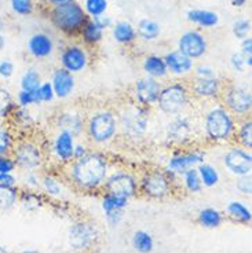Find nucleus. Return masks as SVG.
I'll return each mask as SVG.
<instances>
[{
  "mask_svg": "<svg viewBox=\"0 0 252 253\" xmlns=\"http://www.w3.org/2000/svg\"><path fill=\"white\" fill-rule=\"evenodd\" d=\"M68 172L70 182L77 189L95 190L103 186L109 176V161L102 153L90 152L68 164Z\"/></svg>",
  "mask_w": 252,
  "mask_h": 253,
  "instance_id": "obj_1",
  "label": "nucleus"
},
{
  "mask_svg": "<svg viewBox=\"0 0 252 253\" xmlns=\"http://www.w3.org/2000/svg\"><path fill=\"white\" fill-rule=\"evenodd\" d=\"M236 117L223 105L208 110L204 116V133L211 143H227L236 133Z\"/></svg>",
  "mask_w": 252,
  "mask_h": 253,
  "instance_id": "obj_2",
  "label": "nucleus"
},
{
  "mask_svg": "<svg viewBox=\"0 0 252 253\" xmlns=\"http://www.w3.org/2000/svg\"><path fill=\"white\" fill-rule=\"evenodd\" d=\"M50 19L58 31L73 35L82 31L89 17L84 13L82 4L76 0H72L65 4L52 7L50 10Z\"/></svg>",
  "mask_w": 252,
  "mask_h": 253,
  "instance_id": "obj_3",
  "label": "nucleus"
},
{
  "mask_svg": "<svg viewBox=\"0 0 252 253\" xmlns=\"http://www.w3.org/2000/svg\"><path fill=\"white\" fill-rule=\"evenodd\" d=\"M119 121L110 110H100L90 116L86 124V132L95 145H106L114 139L119 131Z\"/></svg>",
  "mask_w": 252,
  "mask_h": 253,
  "instance_id": "obj_4",
  "label": "nucleus"
},
{
  "mask_svg": "<svg viewBox=\"0 0 252 253\" xmlns=\"http://www.w3.org/2000/svg\"><path fill=\"white\" fill-rule=\"evenodd\" d=\"M190 89L185 83H170L163 85L158 95L157 108L160 112L167 116H179L188 108L190 102Z\"/></svg>",
  "mask_w": 252,
  "mask_h": 253,
  "instance_id": "obj_5",
  "label": "nucleus"
},
{
  "mask_svg": "<svg viewBox=\"0 0 252 253\" xmlns=\"http://www.w3.org/2000/svg\"><path fill=\"white\" fill-rule=\"evenodd\" d=\"M139 187L146 197L153 200H161L171 193L172 179L165 171L151 169L145 172V175L139 182Z\"/></svg>",
  "mask_w": 252,
  "mask_h": 253,
  "instance_id": "obj_6",
  "label": "nucleus"
},
{
  "mask_svg": "<svg viewBox=\"0 0 252 253\" xmlns=\"http://www.w3.org/2000/svg\"><path fill=\"white\" fill-rule=\"evenodd\" d=\"M223 106L233 114L234 117H244L251 113L252 95L251 91L237 85H229L222 91Z\"/></svg>",
  "mask_w": 252,
  "mask_h": 253,
  "instance_id": "obj_7",
  "label": "nucleus"
},
{
  "mask_svg": "<svg viewBox=\"0 0 252 253\" xmlns=\"http://www.w3.org/2000/svg\"><path fill=\"white\" fill-rule=\"evenodd\" d=\"M103 189L107 194H113V196L130 200L137 196L138 182H137V177L130 172L116 171L106 177L103 183Z\"/></svg>",
  "mask_w": 252,
  "mask_h": 253,
  "instance_id": "obj_8",
  "label": "nucleus"
},
{
  "mask_svg": "<svg viewBox=\"0 0 252 253\" xmlns=\"http://www.w3.org/2000/svg\"><path fill=\"white\" fill-rule=\"evenodd\" d=\"M202 163H205V153L202 150L177 152L168 158L164 171L172 179L175 176H181L183 172H186L190 168H197Z\"/></svg>",
  "mask_w": 252,
  "mask_h": 253,
  "instance_id": "obj_9",
  "label": "nucleus"
},
{
  "mask_svg": "<svg viewBox=\"0 0 252 253\" xmlns=\"http://www.w3.org/2000/svg\"><path fill=\"white\" fill-rule=\"evenodd\" d=\"M223 165L227 171L237 177L251 176L252 154L251 150H247L241 146L229 149L223 154Z\"/></svg>",
  "mask_w": 252,
  "mask_h": 253,
  "instance_id": "obj_10",
  "label": "nucleus"
},
{
  "mask_svg": "<svg viewBox=\"0 0 252 253\" xmlns=\"http://www.w3.org/2000/svg\"><path fill=\"white\" fill-rule=\"evenodd\" d=\"M43 161L45 154L42 147L33 142H21L14 149V163L21 169L35 171L42 167Z\"/></svg>",
  "mask_w": 252,
  "mask_h": 253,
  "instance_id": "obj_11",
  "label": "nucleus"
},
{
  "mask_svg": "<svg viewBox=\"0 0 252 253\" xmlns=\"http://www.w3.org/2000/svg\"><path fill=\"white\" fill-rule=\"evenodd\" d=\"M161 88H163V84L158 80H154L151 77H142L134 84V101L139 106L151 108L153 105H156Z\"/></svg>",
  "mask_w": 252,
  "mask_h": 253,
  "instance_id": "obj_12",
  "label": "nucleus"
},
{
  "mask_svg": "<svg viewBox=\"0 0 252 253\" xmlns=\"http://www.w3.org/2000/svg\"><path fill=\"white\" fill-rule=\"evenodd\" d=\"M98 230L95 224L87 223V221H80L75 223L69 228V244L70 247L76 251H84L89 249L98 240Z\"/></svg>",
  "mask_w": 252,
  "mask_h": 253,
  "instance_id": "obj_13",
  "label": "nucleus"
},
{
  "mask_svg": "<svg viewBox=\"0 0 252 253\" xmlns=\"http://www.w3.org/2000/svg\"><path fill=\"white\" fill-rule=\"evenodd\" d=\"M178 50L192 59H199L208 50L207 38L196 29L185 32L178 40Z\"/></svg>",
  "mask_w": 252,
  "mask_h": 253,
  "instance_id": "obj_14",
  "label": "nucleus"
},
{
  "mask_svg": "<svg viewBox=\"0 0 252 253\" xmlns=\"http://www.w3.org/2000/svg\"><path fill=\"white\" fill-rule=\"evenodd\" d=\"M61 68L70 72L72 75L80 73L89 65V54L84 47L79 44L66 45L59 55Z\"/></svg>",
  "mask_w": 252,
  "mask_h": 253,
  "instance_id": "obj_15",
  "label": "nucleus"
},
{
  "mask_svg": "<svg viewBox=\"0 0 252 253\" xmlns=\"http://www.w3.org/2000/svg\"><path fill=\"white\" fill-rule=\"evenodd\" d=\"M149 123V108H144L137 105L131 112L121 116V126L124 132H128L133 136L141 135L148 129Z\"/></svg>",
  "mask_w": 252,
  "mask_h": 253,
  "instance_id": "obj_16",
  "label": "nucleus"
},
{
  "mask_svg": "<svg viewBox=\"0 0 252 253\" xmlns=\"http://www.w3.org/2000/svg\"><path fill=\"white\" fill-rule=\"evenodd\" d=\"M223 88L225 85L218 77H209V79L195 77V80L189 85L190 94L200 99H216L222 95Z\"/></svg>",
  "mask_w": 252,
  "mask_h": 253,
  "instance_id": "obj_17",
  "label": "nucleus"
},
{
  "mask_svg": "<svg viewBox=\"0 0 252 253\" xmlns=\"http://www.w3.org/2000/svg\"><path fill=\"white\" fill-rule=\"evenodd\" d=\"M163 58L164 62L167 65L168 73H172L174 76H188L195 69V61L192 58L186 57L178 48L170 51Z\"/></svg>",
  "mask_w": 252,
  "mask_h": 253,
  "instance_id": "obj_18",
  "label": "nucleus"
},
{
  "mask_svg": "<svg viewBox=\"0 0 252 253\" xmlns=\"http://www.w3.org/2000/svg\"><path fill=\"white\" fill-rule=\"evenodd\" d=\"M75 136L68 131H59L52 142V153L58 161L63 165L70 164L73 161L75 150Z\"/></svg>",
  "mask_w": 252,
  "mask_h": 253,
  "instance_id": "obj_19",
  "label": "nucleus"
},
{
  "mask_svg": "<svg viewBox=\"0 0 252 253\" xmlns=\"http://www.w3.org/2000/svg\"><path fill=\"white\" fill-rule=\"evenodd\" d=\"M51 84H52L54 92H55V98L66 99L75 91V75H72L70 72L62 69V68H58L52 73Z\"/></svg>",
  "mask_w": 252,
  "mask_h": 253,
  "instance_id": "obj_20",
  "label": "nucleus"
},
{
  "mask_svg": "<svg viewBox=\"0 0 252 253\" xmlns=\"http://www.w3.org/2000/svg\"><path fill=\"white\" fill-rule=\"evenodd\" d=\"M192 123L186 116H177V119L168 126L167 139L171 145L182 146L192 135Z\"/></svg>",
  "mask_w": 252,
  "mask_h": 253,
  "instance_id": "obj_21",
  "label": "nucleus"
},
{
  "mask_svg": "<svg viewBox=\"0 0 252 253\" xmlns=\"http://www.w3.org/2000/svg\"><path fill=\"white\" fill-rule=\"evenodd\" d=\"M26 48L28 52L31 54L32 57L39 58H47L50 57L54 51V42L51 36H49L47 33L43 32H38L35 35H32L31 38L28 39V43H26Z\"/></svg>",
  "mask_w": 252,
  "mask_h": 253,
  "instance_id": "obj_22",
  "label": "nucleus"
},
{
  "mask_svg": "<svg viewBox=\"0 0 252 253\" xmlns=\"http://www.w3.org/2000/svg\"><path fill=\"white\" fill-rule=\"evenodd\" d=\"M142 69L146 73V77H151L154 80H161L168 76V69L167 65L164 62V58L160 55H148L144 59L142 63Z\"/></svg>",
  "mask_w": 252,
  "mask_h": 253,
  "instance_id": "obj_23",
  "label": "nucleus"
},
{
  "mask_svg": "<svg viewBox=\"0 0 252 253\" xmlns=\"http://www.w3.org/2000/svg\"><path fill=\"white\" fill-rule=\"evenodd\" d=\"M112 35H113V39L119 44L128 45L135 42L137 29L128 21H120V22H116L112 26Z\"/></svg>",
  "mask_w": 252,
  "mask_h": 253,
  "instance_id": "obj_24",
  "label": "nucleus"
},
{
  "mask_svg": "<svg viewBox=\"0 0 252 253\" xmlns=\"http://www.w3.org/2000/svg\"><path fill=\"white\" fill-rule=\"evenodd\" d=\"M186 18L192 24L202 28H214L219 24V15L209 10H189Z\"/></svg>",
  "mask_w": 252,
  "mask_h": 253,
  "instance_id": "obj_25",
  "label": "nucleus"
},
{
  "mask_svg": "<svg viewBox=\"0 0 252 253\" xmlns=\"http://www.w3.org/2000/svg\"><path fill=\"white\" fill-rule=\"evenodd\" d=\"M59 131H68L70 132L73 136H79L80 133L84 131V121L83 119L79 116V114L75 113H68V114H62L59 117Z\"/></svg>",
  "mask_w": 252,
  "mask_h": 253,
  "instance_id": "obj_26",
  "label": "nucleus"
},
{
  "mask_svg": "<svg viewBox=\"0 0 252 253\" xmlns=\"http://www.w3.org/2000/svg\"><path fill=\"white\" fill-rule=\"evenodd\" d=\"M137 29V36L145 40V42H153L160 36V25H158L156 21L149 18L141 19L138 22V26L135 28Z\"/></svg>",
  "mask_w": 252,
  "mask_h": 253,
  "instance_id": "obj_27",
  "label": "nucleus"
},
{
  "mask_svg": "<svg viewBox=\"0 0 252 253\" xmlns=\"http://www.w3.org/2000/svg\"><path fill=\"white\" fill-rule=\"evenodd\" d=\"M80 33H82V38L84 40V43H87L90 45H95L98 44L102 39H103L105 31H102L100 25L95 22L94 19H87V22L83 25Z\"/></svg>",
  "mask_w": 252,
  "mask_h": 253,
  "instance_id": "obj_28",
  "label": "nucleus"
},
{
  "mask_svg": "<svg viewBox=\"0 0 252 253\" xmlns=\"http://www.w3.org/2000/svg\"><path fill=\"white\" fill-rule=\"evenodd\" d=\"M227 216L232 219V220L237 221V223H243V224H248L251 223V211L247 208L246 205L240 201H232L229 203L226 207Z\"/></svg>",
  "mask_w": 252,
  "mask_h": 253,
  "instance_id": "obj_29",
  "label": "nucleus"
},
{
  "mask_svg": "<svg viewBox=\"0 0 252 253\" xmlns=\"http://www.w3.org/2000/svg\"><path fill=\"white\" fill-rule=\"evenodd\" d=\"M197 172H199V176L202 179V187H214L219 183L221 175H219V171L212 164L202 163L197 167Z\"/></svg>",
  "mask_w": 252,
  "mask_h": 253,
  "instance_id": "obj_30",
  "label": "nucleus"
},
{
  "mask_svg": "<svg viewBox=\"0 0 252 253\" xmlns=\"http://www.w3.org/2000/svg\"><path fill=\"white\" fill-rule=\"evenodd\" d=\"M234 138L239 142L241 147H244L247 150L252 149V121L251 119H244L243 123L236 128Z\"/></svg>",
  "mask_w": 252,
  "mask_h": 253,
  "instance_id": "obj_31",
  "label": "nucleus"
},
{
  "mask_svg": "<svg viewBox=\"0 0 252 253\" xmlns=\"http://www.w3.org/2000/svg\"><path fill=\"white\" fill-rule=\"evenodd\" d=\"M199 221L202 227L216 228L219 227L223 221V216L219 211L214 208H205L200 211L199 213Z\"/></svg>",
  "mask_w": 252,
  "mask_h": 253,
  "instance_id": "obj_32",
  "label": "nucleus"
},
{
  "mask_svg": "<svg viewBox=\"0 0 252 253\" xmlns=\"http://www.w3.org/2000/svg\"><path fill=\"white\" fill-rule=\"evenodd\" d=\"M133 247L139 253H151L154 247V241L148 231L139 230L133 237Z\"/></svg>",
  "mask_w": 252,
  "mask_h": 253,
  "instance_id": "obj_33",
  "label": "nucleus"
},
{
  "mask_svg": "<svg viewBox=\"0 0 252 253\" xmlns=\"http://www.w3.org/2000/svg\"><path fill=\"white\" fill-rule=\"evenodd\" d=\"M182 182L183 186L186 187V190L189 191V193H200L202 190V179L199 176V172H197V168H190L186 172H183L182 175Z\"/></svg>",
  "mask_w": 252,
  "mask_h": 253,
  "instance_id": "obj_34",
  "label": "nucleus"
},
{
  "mask_svg": "<svg viewBox=\"0 0 252 253\" xmlns=\"http://www.w3.org/2000/svg\"><path fill=\"white\" fill-rule=\"evenodd\" d=\"M107 7H109L107 0H84V3H83L84 13L91 19L103 15L106 13Z\"/></svg>",
  "mask_w": 252,
  "mask_h": 253,
  "instance_id": "obj_35",
  "label": "nucleus"
},
{
  "mask_svg": "<svg viewBox=\"0 0 252 253\" xmlns=\"http://www.w3.org/2000/svg\"><path fill=\"white\" fill-rule=\"evenodd\" d=\"M40 84H42V77L38 70L35 69L26 70L21 79V89L24 91H38Z\"/></svg>",
  "mask_w": 252,
  "mask_h": 253,
  "instance_id": "obj_36",
  "label": "nucleus"
},
{
  "mask_svg": "<svg viewBox=\"0 0 252 253\" xmlns=\"http://www.w3.org/2000/svg\"><path fill=\"white\" fill-rule=\"evenodd\" d=\"M127 205H128V200L121 198V197L113 196V194H105L103 200H102V209L103 212H109V211H124Z\"/></svg>",
  "mask_w": 252,
  "mask_h": 253,
  "instance_id": "obj_37",
  "label": "nucleus"
},
{
  "mask_svg": "<svg viewBox=\"0 0 252 253\" xmlns=\"http://www.w3.org/2000/svg\"><path fill=\"white\" fill-rule=\"evenodd\" d=\"M18 198L17 190L11 186H1L0 184V209H10Z\"/></svg>",
  "mask_w": 252,
  "mask_h": 253,
  "instance_id": "obj_38",
  "label": "nucleus"
},
{
  "mask_svg": "<svg viewBox=\"0 0 252 253\" xmlns=\"http://www.w3.org/2000/svg\"><path fill=\"white\" fill-rule=\"evenodd\" d=\"M14 109V99L10 91L0 87V119H4L6 116Z\"/></svg>",
  "mask_w": 252,
  "mask_h": 253,
  "instance_id": "obj_39",
  "label": "nucleus"
},
{
  "mask_svg": "<svg viewBox=\"0 0 252 253\" xmlns=\"http://www.w3.org/2000/svg\"><path fill=\"white\" fill-rule=\"evenodd\" d=\"M232 32H233L234 38L240 39V40L248 38L251 33V21L247 18L236 19L232 26Z\"/></svg>",
  "mask_w": 252,
  "mask_h": 253,
  "instance_id": "obj_40",
  "label": "nucleus"
},
{
  "mask_svg": "<svg viewBox=\"0 0 252 253\" xmlns=\"http://www.w3.org/2000/svg\"><path fill=\"white\" fill-rule=\"evenodd\" d=\"M42 186H43V189L47 194H50V196L58 197L61 196V193H62V186L59 183V180L55 179L54 176H51V175H46L43 177V180H42Z\"/></svg>",
  "mask_w": 252,
  "mask_h": 253,
  "instance_id": "obj_41",
  "label": "nucleus"
},
{
  "mask_svg": "<svg viewBox=\"0 0 252 253\" xmlns=\"http://www.w3.org/2000/svg\"><path fill=\"white\" fill-rule=\"evenodd\" d=\"M17 101H18V105L21 108H28V106H32V105H40L38 91H24V89H21L18 92V96H17Z\"/></svg>",
  "mask_w": 252,
  "mask_h": 253,
  "instance_id": "obj_42",
  "label": "nucleus"
},
{
  "mask_svg": "<svg viewBox=\"0 0 252 253\" xmlns=\"http://www.w3.org/2000/svg\"><path fill=\"white\" fill-rule=\"evenodd\" d=\"M11 10L18 15H29L33 13V0H10Z\"/></svg>",
  "mask_w": 252,
  "mask_h": 253,
  "instance_id": "obj_43",
  "label": "nucleus"
},
{
  "mask_svg": "<svg viewBox=\"0 0 252 253\" xmlns=\"http://www.w3.org/2000/svg\"><path fill=\"white\" fill-rule=\"evenodd\" d=\"M251 59L246 58L241 52H234L233 55L230 57V66L232 69L236 72H244L246 68H251Z\"/></svg>",
  "mask_w": 252,
  "mask_h": 253,
  "instance_id": "obj_44",
  "label": "nucleus"
},
{
  "mask_svg": "<svg viewBox=\"0 0 252 253\" xmlns=\"http://www.w3.org/2000/svg\"><path fill=\"white\" fill-rule=\"evenodd\" d=\"M39 101L40 103H47V102H52L55 98V92L52 88V84L51 82H45L40 84V87L38 89Z\"/></svg>",
  "mask_w": 252,
  "mask_h": 253,
  "instance_id": "obj_45",
  "label": "nucleus"
},
{
  "mask_svg": "<svg viewBox=\"0 0 252 253\" xmlns=\"http://www.w3.org/2000/svg\"><path fill=\"white\" fill-rule=\"evenodd\" d=\"M22 205L29 211L40 208L42 207V197L39 194H35V193H31V191H26L22 196Z\"/></svg>",
  "mask_w": 252,
  "mask_h": 253,
  "instance_id": "obj_46",
  "label": "nucleus"
},
{
  "mask_svg": "<svg viewBox=\"0 0 252 253\" xmlns=\"http://www.w3.org/2000/svg\"><path fill=\"white\" fill-rule=\"evenodd\" d=\"M13 147V136L6 129H0V156H6Z\"/></svg>",
  "mask_w": 252,
  "mask_h": 253,
  "instance_id": "obj_47",
  "label": "nucleus"
},
{
  "mask_svg": "<svg viewBox=\"0 0 252 253\" xmlns=\"http://www.w3.org/2000/svg\"><path fill=\"white\" fill-rule=\"evenodd\" d=\"M195 77L197 79H209V77H216L214 68L208 66V65H199L195 66Z\"/></svg>",
  "mask_w": 252,
  "mask_h": 253,
  "instance_id": "obj_48",
  "label": "nucleus"
},
{
  "mask_svg": "<svg viewBox=\"0 0 252 253\" xmlns=\"http://www.w3.org/2000/svg\"><path fill=\"white\" fill-rule=\"evenodd\" d=\"M14 169H15V163L13 158L0 156V173H11Z\"/></svg>",
  "mask_w": 252,
  "mask_h": 253,
  "instance_id": "obj_49",
  "label": "nucleus"
},
{
  "mask_svg": "<svg viewBox=\"0 0 252 253\" xmlns=\"http://www.w3.org/2000/svg\"><path fill=\"white\" fill-rule=\"evenodd\" d=\"M105 216H106L107 223L112 227H116L119 226L120 221L123 220V211H109V212H105Z\"/></svg>",
  "mask_w": 252,
  "mask_h": 253,
  "instance_id": "obj_50",
  "label": "nucleus"
},
{
  "mask_svg": "<svg viewBox=\"0 0 252 253\" xmlns=\"http://www.w3.org/2000/svg\"><path fill=\"white\" fill-rule=\"evenodd\" d=\"M236 187H237V190H239L240 193L250 196V194H251V176L239 177Z\"/></svg>",
  "mask_w": 252,
  "mask_h": 253,
  "instance_id": "obj_51",
  "label": "nucleus"
},
{
  "mask_svg": "<svg viewBox=\"0 0 252 253\" xmlns=\"http://www.w3.org/2000/svg\"><path fill=\"white\" fill-rule=\"evenodd\" d=\"M14 73V65L11 61L4 59L0 62V77L3 79H8V77L13 76Z\"/></svg>",
  "mask_w": 252,
  "mask_h": 253,
  "instance_id": "obj_52",
  "label": "nucleus"
},
{
  "mask_svg": "<svg viewBox=\"0 0 252 253\" xmlns=\"http://www.w3.org/2000/svg\"><path fill=\"white\" fill-rule=\"evenodd\" d=\"M243 55L248 59H251L252 58V39L251 36H248V38L243 39L241 40V51H240Z\"/></svg>",
  "mask_w": 252,
  "mask_h": 253,
  "instance_id": "obj_53",
  "label": "nucleus"
},
{
  "mask_svg": "<svg viewBox=\"0 0 252 253\" xmlns=\"http://www.w3.org/2000/svg\"><path fill=\"white\" fill-rule=\"evenodd\" d=\"M100 25L102 31H106L109 28H112L113 26V22H112V19L110 17H107L106 14H103V15H100V17H97V18H93Z\"/></svg>",
  "mask_w": 252,
  "mask_h": 253,
  "instance_id": "obj_54",
  "label": "nucleus"
},
{
  "mask_svg": "<svg viewBox=\"0 0 252 253\" xmlns=\"http://www.w3.org/2000/svg\"><path fill=\"white\" fill-rule=\"evenodd\" d=\"M89 149L87 146L82 145V143H77L75 145V150H73V160H79V158H83L84 156L89 154Z\"/></svg>",
  "mask_w": 252,
  "mask_h": 253,
  "instance_id": "obj_55",
  "label": "nucleus"
},
{
  "mask_svg": "<svg viewBox=\"0 0 252 253\" xmlns=\"http://www.w3.org/2000/svg\"><path fill=\"white\" fill-rule=\"evenodd\" d=\"M0 184L1 186H11L15 184V177L11 173H0Z\"/></svg>",
  "mask_w": 252,
  "mask_h": 253,
  "instance_id": "obj_56",
  "label": "nucleus"
},
{
  "mask_svg": "<svg viewBox=\"0 0 252 253\" xmlns=\"http://www.w3.org/2000/svg\"><path fill=\"white\" fill-rule=\"evenodd\" d=\"M26 184H28L29 187H39L40 179H39L38 175L33 171H29V173H28V176H26Z\"/></svg>",
  "mask_w": 252,
  "mask_h": 253,
  "instance_id": "obj_57",
  "label": "nucleus"
},
{
  "mask_svg": "<svg viewBox=\"0 0 252 253\" xmlns=\"http://www.w3.org/2000/svg\"><path fill=\"white\" fill-rule=\"evenodd\" d=\"M68 1H72V0H49V3L54 6H59V4H65V3H68Z\"/></svg>",
  "mask_w": 252,
  "mask_h": 253,
  "instance_id": "obj_58",
  "label": "nucleus"
},
{
  "mask_svg": "<svg viewBox=\"0 0 252 253\" xmlns=\"http://www.w3.org/2000/svg\"><path fill=\"white\" fill-rule=\"evenodd\" d=\"M232 3H233L234 7H244L246 6L247 0H232Z\"/></svg>",
  "mask_w": 252,
  "mask_h": 253,
  "instance_id": "obj_59",
  "label": "nucleus"
},
{
  "mask_svg": "<svg viewBox=\"0 0 252 253\" xmlns=\"http://www.w3.org/2000/svg\"><path fill=\"white\" fill-rule=\"evenodd\" d=\"M3 45H4V39H3L1 33H0V50L3 48Z\"/></svg>",
  "mask_w": 252,
  "mask_h": 253,
  "instance_id": "obj_60",
  "label": "nucleus"
},
{
  "mask_svg": "<svg viewBox=\"0 0 252 253\" xmlns=\"http://www.w3.org/2000/svg\"><path fill=\"white\" fill-rule=\"evenodd\" d=\"M0 253H8V252H7L6 249H4L3 247H0Z\"/></svg>",
  "mask_w": 252,
  "mask_h": 253,
  "instance_id": "obj_61",
  "label": "nucleus"
},
{
  "mask_svg": "<svg viewBox=\"0 0 252 253\" xmlns=\"http://www.w3.org/2000/svg\"><path fill=\"white\" fill-rule=\"evenodd\" d=\"M1 29H3V19L0 17V32H1Z\"/></svg>",
  "mask_w": 252,
  "mask_h": 253,
  "instance_id": "obj_62",
  "label": "nucleus"
},
{
  "mask_svg": "<svg viewBox=\"0 0 252 253\" xmlns=\"http://www.w3.org/2000/svg\"><path fill=\"white\" fill-rule=\"evenodd\" d=\"M21 253H39V252H36V251H24V252H21Z\"/></svg>",
  "mask_w": 252,
  "mask_h": 253,
  "instance_id": "obj_63",
  "label": "nucleus"
}]
</instances>
